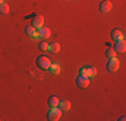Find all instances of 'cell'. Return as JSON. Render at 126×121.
<instances>
[{
	"instance_id": "1",
	"label": "cell",
	"mask_w": 126,
	"mask_h": 121,
	"mask_svg": "<svg viewBox=\"0 0 126 121\" xmlns=\"http://www.w3.org/2000/svg\"><path fill=\"white\" fill-rule=\"evenodd\" d=\"M50 65H51V60L46 55H39L36 58V66L40 70H48Z\"/></svg>"
},
{
	"instance_id": "2",
	"label": "cell",
	"mask_w": 126,
	"mask_h": 121,
	"mask_svg": "<svg viewBox=\"0 0 126 121\" xmlns=\"http://www.w3.org/2000/svg\"><path fill=\"white\" fill-rule=\"evenodd\" d=\"M62 113H63V112L58 106L51 108L50 110H48V113H47V120H50V121H58L62 117Z\"/></svg>"
},
{
	"instance_id": "3",
	"label": "cell",
	"mask_w": 126,
	"mask_h": 121,
	"mask_svg": "<svg viewBox=\"0 0 126 121\" xmlns=\"http://www.w3.org/2000/svg\"><path fill=\"white\" fill-rule=\"evenodd\" d=\"M79 74L82 75H86L89 78H93L97 75V67L94 66H85V67H80L79 69Z\"/></svg>"
},
{
	"instance_id": "4",
	"label": "cell",
	"mask_w": 126,
	"mask_h": 121,
	"mask_svg": "<svg viewBox=\"0 0 126 121\" xmlns=\"http://www.w3.org/2000/svg\"><path fill=\"white\" fill-rule=\"evenodd\" d=\"M75 82H77V86H78V87H80V89H86V87L90 86V78L86 77V75L79 74V75L77 77Z\"/></svg>"
},
{
	"instance_id": "5",
	"label": "cell",
	"mask_w": 126,
	"mask_h": 121,
	"mask_svg": "<svg viewBox=\"0 0 126 121\" xmlns=\"http://www.w3.org/2000/svg\"><path fill=\"white\" fill-rule=\"evenodd\" d=\"M119 66H121V63H119L118 58H109V60H107V65H106V69H107V71L115 73L119 69Z\"/></svg>"
},
{
	"instance_id": "6",
	"label": "cell",
	"mask_w": 126,
	"mask_h": 121,
	"mask_svg": "<svg viewBox=\"0 0 126 121\" xmlns=\"http://www.w3.org/2000/svg\"><path fill=\"white\" fill-rule=\"evenodd\" d=\"M31 26H34L36 30H39L40 27H43L44 26V16H42V15H35V16L32 18Z\"/></svg>"
},
{
	"instance_id": "7",
	"label": "cell",
	"mask_w": 126,
	"mask_h": 121,
	"mask_svg": "<svg viewBox=\"0 0 126 121\" xmlns=\"http://www.w3.org/2000/svg\"><path fill=\"white\" fill-rule=\"evenodd\" d=\"M113 8V4L110 0H102L99 3V11L103 12V14H107V12H110Z\"/></svg>"
},
{
	"instance_id": "8",
	"label": "cell",
	"mask_w": 126,
	"mask_h": 121,
	"mask_svg": "<svg viewBox=\"0 0 126 121\" xmlns=\"http://www.w3.org/2000/svg\"><path fill=\"white\" fill-rule=\"evenodd\" d=\"M113 48L115 50L117 54H124L125 51H126V43H125V40H117L115 43H114Z\"/></svg>"
},
{
	"instance_id": "9",
	"label": "cell",
	"mask_w": 126,
	"mask_h": 121,
	"mask_svg": "<svg viewBox=\"0 0 126 121\" xmlns=\"http://www.w3.org/2000/svg\"><path fill=\"white\" fill-rule=\"evenodd\" d=\"M110 36H111V39H113L114 42H117V40H125L124 32H122L121 30H118V28L113 30V31L110 32Z\"/></svg>"
},
{
	"instance_id": "10",
	"label": "cell",
	"mask_w": 126,
	"mask_h": 121,
	"mask_svg": "<svg viewBox=\"0 0 126 121\" xmlns=\"http://www.w3.org/2000/svg\"><path fill=\"white\" fill-rule=\"evenodd\" d=\"M38 31H39V36H40V39H48L51 36V30L48 28V27H46V26L40 27Z\"/></svg>"
},
{
	"instance_id": "11",
	"label": "cell",
	"mask_w": 126,
	"mask_h": 121,
	"mask_svg": "<svg viewBox=\"0 0 126 121\" xmlns=\"http://www.w3.org/2000/svg\"><path fill=\"white\" fill-rule=\"evenodd\" d=\"M58 108L61 109L62 112H68L71 109V102L68 100H61L58 104Z\"/></svg>"
},
{
	"instance_id": "12",
	"label": "cell",
	"mask_w": 126,
	"mask_h": 121,
	"mask_svg": "<svg viewBox=\"0 0 126 121\" xmlns=\"http://www.w3.org/2000/svg\"><path fill=\"white\" fill-rule=\"evenodd\" d=\"M48 70H50V73L52 75H58L59 73H61V65H59L58 62H51Z\"/></svg>"
},
{
	"instance_id": "13",
	"label": "cell",
	"mask_w": 126,
	"mask_h": 121,
	"mask_svg": "<svg viewBox=\"0 0 126 121\" xmlns=\"http://www.w3.org/2000/svg\"><path fill=\"white\" fill-rule=\"evenodd\" d=\"M48 50L51 51L52 54H56L61 51V44L58 42H52V43H48Z\"/></svg>"
},
{
	"instance_id": "14",
	"label": "cell",
	"mask_w": 126,
	"mask_h": 121,
	"mask_svg": "<svg viewBox=\"0 0 126 121\" xmlns=\"http://www.w3.org/2000/svg\"><path fill=\"white\" fill-rule=\"evenodd\" d=\"M59 101H61V100H59L56 96H51V97H48V101H47V104H48L50 108H55V106H58Z\"/></svg>"
},
{
	"instance_id": "15",
	"label": "cell",
	"mask_w": 126,
	"mask_h": 121,
	"mask_svg": "<svg viewBox=\"0 0 126 121\" xmlns=\"http://www.w3.org/2000/svg\"><path fill=\"white\" fill-rule=\"evenodd\" d=\"M24 32L28 36H31V38H32V36L35 35V32H36V28H35L34 26H27L26 28H24Z\"/></svg>"
},
{
	"instance_id": "16",
	"label": "cell",
	"mask_w": 126,
	"mask_h": 121,
	"mask_svg": "<svg viewBox=\"0 0 126 121\" xmlns=\"http://www.w3.org/2000/svg\"><path fill=\"white\" fill-rule=\"evenodd\" d=\"M8 12H10V5L5 4V3H1V4H0V14L7 15Z\"/></svg>"
},
{
	"instance_id": "17",
	"label": "cell",
	"mask_w": 126,
	"mask_h": 121,
	"mask_svg": "<svg viewBox=\"0 0 126 121\" xmlns=\"http://www.w3.org/2000/svg\"><path fill=\"white\" fill-rule=\"evenodd\" d=\"M105 54H106L107 59H109V58H117V53H115V50H114L113 47H111V48H107Z\"/></svg>"
},
{
	"instance_id": "18",
	"label": "cell",
	"mask_w": 126,
	"mask_h": 121,
	"mask_svg": "<svg viewBox=\"0 0 126 121\" xmlns=\"http://www.w3.org/2000/svg\"><path fill=\"white\" fill-rule=\"evenodd\" d=\"M39 50L40 51H46L48 50V43H46V42L42 39V42H39Z\"/></svg>"
},
{
	"instance_id": "19",
	"label": "cell",
	"mask_w": 126,
	"mask_h": 121,
	"mask_svg": "<svg viewBox=\"0 0 126 121\" xmlns=\"http://www.w3.org/2000/svg\"><path fill=\"white\" fill-rule=\"evenodd\" d=\"M118 120H119V121H125V116H121Z\"/></svg>"
},
{
	"instance_id": "20",
	"label": "cell",
	"mask_w": 126,
	"mask_h": 121,
	"mask_svg": "<svg viewBox=\"0 0 126 121\" xmlns=\"http://www.w3.org/2000/svg\"><path fill=\"white\" fill-rule=\"evenodd\" d=\"M1 3H4V0H0V4H1Z\"/></svg>"
}]
</instances>
